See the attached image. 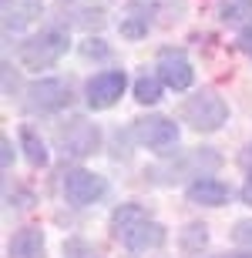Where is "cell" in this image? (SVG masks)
<instances>
[{
    "label": "cell",
    "mask_w": 252,
    "mask_h": 258,
    "mask_svg": "<svg viewBox=\"0 0 252 258\" xmlns=\"http://www.w3.org/2000/svg\"><path fill=\"white\" fill-rule=\"evenodd\" d=\"M111 231L128 251H148L165 245V228L155 218H148L141 205H121L111 215Z\"/></svg>",
    "instance_id": "obj_1"
},
{
    "label": "cell",
    "mask_w": 252,
    "mask_h": 258,
    "mask_svg": "<svg viewBox=\"0 0 252 258\" xmlns=\"http://www.w3.org/2000/svg\"><path fill=\"white\" fill-rule=\"evenodd\" d=\"M182 117L195 131H219L229 121V104L215 91H198L182 104Z\"/></svg>",
    "instance_id": "obj_2"
},
{
    "label": "cell",
    "mask_w": 252,
    "mask_h": 258,
    "mask_svg": "<svg viewBox=\"0 0 252 258\" xmlns=\"http://www.w3.org/2000/svg\"><path fill=\"white\" fill-rule=\"evenodd\" d=\"M64 50H68V34L58 30V27H51V30H40V34H34L30 40L20 44V60L37 71V67L54 64Z\"/></svg>",
    "instance_id": "obj_3"
},
{
    "label": "cell",
    "mask_w": 252,
    "mask_h": 258,
    "mask_svg": "<svg viewBox=\"0 0 252 258\" xmlns=\"http://www.w3.org/2000/svg\"><path fill=\"white\" fill-rule=\"evenodd\" d=\"M58 144L64 151V158H87V154L97 151L101 131L91 121H84V117H71L68 124L58 131Z\"/></svg>",
    "instance_id": "obj_4"
},
{
    "label": "cell",
    "mask_w": 252,
    "mask_h": 258,
    "mask_svg": "<svg viewBox=\"0 0 252 258\" xmlns=\"http://www.w3.org/2000/svg\"><path fill=\"white\" fill-rule=\"evenodd\" d=\"M135 134H138V141L155 154H172L175 144H178V124H175L172 117H162V114L141 117L135 124Z\"/></svg>",
    "instance_id": "obj_5"
},
{
    "label": "cell",
    "mask_w": 252,
    "mask_h": 258,
    "mask_svg": "<svg viewBox=\"0 0 252 258\" xmlns=\"http://www.w3.org/2000/svg\"><path fill=\"white\" fill-rule=\"evenodd\" d=\"M68 101H71V87L58 77H44V81H34L27 87V107L34 114L61 111V107H68Z\"/></svg>",
    "instance_id": "obj_6"
},
{
    "label": "cell",
    "mask_w": 252,
    "mask_h": 258,
    "mask_svg": "<svg viewBox=\"0 0 252 258\" xmlns=\"http://www.w3.org/2000/svg\"><path fill=\"white\" fill-rule=\"evenodd\" d=\"M125 87H128L125 71H101V74H94L91 81H87V87H84L87 104L94 107V111H105V107H111V104L121 101Z\"/></svg>",
    "instance_id": "obj_7"
},
{
    "label": "cell",
    "mask_w": 252,
    "mask_h": 258,
    "mask_svg": "<svg viewBox=\"0 0 252 258\" xmlns=\"http://www.w3.org/2000/svg\"><path fill=\"white\" fill-rule=\"evenodd\" d=\"M108 184L101 174L94 171H84V168H74V171L64 174V198L71 201V205H78V208H84V205H94L97 198H105Z\"/></svg>",
    "instance_id": "obj_8"
},
{
    "label": "cell",
    "mask_w": 252,
    "mask_h": 258,
    "mask_svg": "<svg viewBox=\"0 0 252 258\" xmlns=\"http://www.w3.org/2000/svg\"><path fill=\"white\" fill-rule=\"evenodd\" d=\"M158 81L165 87H172V91H188L192 87L195 71H192V64H188V57H185L182 50L165 47L158 54Z\"/></svg>",
    "instance_id": "obj_9"
},
{
    "label": "cell",
    "mask_w": 252,
    "mask_h": 258,
    "mask_svg": "<svg viewBox=\"0 0 252 258\" xmlns=\"http://www.w3.org/2000/svg\"><path fill=\"white\" fill-rule=\"evenodd\" d=\"M10 258H44V231L27 225V228H17L14 238L7 245Z\"/></svg>",
    "instance_id": "obj_10"
},
{
    "label": "cell",
    "mask_w": 252,
    "mask_h": 258,
    "mask_svg": "<svg viewBox=\"0 0 252 258\" xmlns=\"http://www.w3.org/2000/svg\"><path fill=\"white\" fill-rule=\"evenodd\" d=\"M188 201L192 205H205V208H219L229 201V188L219 178H195L188 184Z\"/></svg>",
    "instance_id": "obj_11"
},
{
    "label": "cell",
    "mask_w": 252,
    "mask_h": 258,
    "mask_svg": "<svg viewBox=\"0 0 252 258\" xmlns=\"http://www.w3.org/2000/svg\"><path fill=\"white\" fill-rule=\"evenodd\" d=\"M182 251L188 258H202L205 245H209V225H202V221H188L182 228Z\"/></svg>",
    "instance_id": "obj_12"
},
{
    "label": "cell",
    "mask_w": 252,
    "mask_h": 258,
    "mask_svg": "<svg viewBox=\"0 0 252 258\" xmlns=\"http://www.w3.org/2000/svg\"><path fill=\"white\" fill-rule=\"evenodd\" d=\"M148 27H152V10L148 7H131L125 17H121V37H128V40L145 37Z\"/></svg>",
    "instance_id": "obj_13"
},
{
    "label": "cell",
    "mask_w": 252,
    "mask_h": 258,
    "mask_svg": "<svg viewBox=\"0 0 252 258\" xmlns=\"http://www.w3.org/2000/svg\"><path fill=\"white\" fill-rule=\"evenodd\" d=\"M20 144H24V154H27V161L34 168H44L47 164V148H44V141L30 127H20Z\"/></svg>",
    "instance_id": "obj_14"
},
{
    "label": "cell",
    "mask_w": 252,
    "mask_h": 258,
    "mask_svg": "<svg viewBox=\"0 0 252 258\" xmlns=\"http://www.w3.org/2000/svg\"><path fill=\"white\" fill-rule=\"evenodd\" d=\"M135 97H138V104H158L162 101V81L158 77H138L135 81Z\"/></svg>",
    "instance_id": "obj_15"
},
{
    "label": "cell",
    "mask_w": 252,
    "mask_h": 258,
    "mask_svg": "<svg viewBox=\"0 0 252 258\" xmlns=\"http://www.w3.org/2000/svg\"><path fill=\"white\" fill-rule=\"evenodd\" d=\"M252 14V4H245V0H239V4H222V7H219V17L225 20V24H239V20H245Z\"/></svg>",
    "instance_id": "obj_16"
},
{
    "label": "cell",
    "mask_w": 252,
    "mask_h": 258,
    "mask_svg": "<svg viewBox=\"0 0 252 258\" xmlns=\"http://www.w3.org/2000/svg\"><path fill=\"white\" fill-rule=\"evenodd\" d=\"M232 238L239 241V245H249V248H252V218H242V221H235V228H232Z\"/></svg>",
    "instance_id": "obj_17"
},
{
    "label": "cell",
    "mask_w": 252,
    "mask_h": 258,
    "mask_svg": "<svg viewBox=\"0 0 252 258\" xmlns=\"http://www.w3.org/2000/svg\"><path fill=\"white\" fill-rule=\"evenodd\" d=\"M239 168H242V171L249 174V181H252V141L245 144L242 151H239Z\"/></svg>",
    "instance_id": "obj_18"
},
{
    "label": "cell",
    "mask_w": 252,
    "mask_h": 258,
    "mask_svg": "<svg viewBox=\"0 0 252 258\" xmlns=\"http://www.w3.org/2000/svg\"><path fill=\"white\" fill-rule=\"evenodd\" d=\"M239 50H242V54H249V57H252V27H245L242 34H239Z\"/></svg>",
    "instance_id": "obj_19"
},
{
    "label": "cell",
    "mask_w": 252,
    "mask_h": 258,
    "mask_svg": "<svg viewBox=\"0 0 252 258\" xmlns=\"http://www.w3.org/2000/svg\"><path fill=\"white\" fill-rule=\"evenodd\" d=\"M84 54H87V57H91V54H101V57H108V47H101V44H91V40H87V44H84Z\"/></svg>",
    "instance_id": "obj_20"
},
{
    "label": "cell",
    "mask_w": 252,
    "mask_h": 258,
    "mask_svg": "<svg viewBox=\"0 0 252 258\" xmlns=\"http://www.w3.org/2000/svg\"><path fill=\"white\" fill-rule=\"evenodd\" d=\"M0 148H4V168H10V158H14V151H10V138H0Z\"/></svg>",
    "instance_id": "obj_21"
},
{
    "label": "cell",
    "mask_w": 252,
    "mask_h": 258,
    "mask_svg": "<svg viewBox=\"0 0 252 258\" xmlns=\"http://www.w3.org/2000/svg\"><path fill=\"white\" fill-rule=\"evenodd\" d=\"M219 258H252V251H225V255H219Z\"/></svg>",
    "instance_id": "obj_22"
},
{
    "label": "cell",
    "mask_w": 252,
    "mask_h": 258,
    "mask_svg": "<svg viewBox=\"0 0 252 258\" xmlns=\"http://www.w3.org/2000/svg\"><path fill=\"white\" fill-rule=\"evenodd\" d=\"M242 201H245V205H252V181L242 188Z\"/></svg>",
    "instance_id": "obj_23"
}]
</instances>
